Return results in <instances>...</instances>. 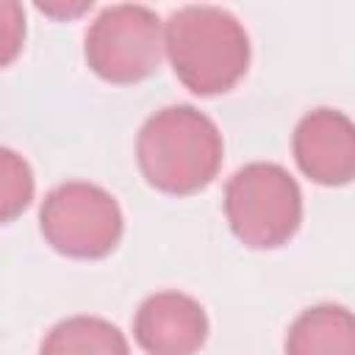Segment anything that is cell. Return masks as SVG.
<instances>
[{"label":"cell","mask_w":355,"mask_h":355,"mask_svg":"<svg viewBox=\"0 0 355 355\" xmlns=\"http://www.w3.org/2000/svg\"><path fill=\"white\" fill-rule=\"evenodd\" d=\"M222 153L216 122L186 103L155 111L136 136V161L144 180L172 197L205 189L222 166Z\"/></svg>","instance_id":"1"},{"label":"cell","mask_w":355,"mask_h":355,"mask_svg":"<svg viewBox=\"0 0 355 355\" xmlns=\"http://www.w3.org/2000/svg\"><path fill=\"white\" fill-rule=\"evenodd\" d=\"M164 50L178 80L200 97L230 92L250 67V36L219 6L172 11L164 22Z\"/></svg>","instance_id":"2"},{"label":"cell","mask_w":355,"mask_h":355,"mask_svg":"<svg viewBox=\"0 0 355 355\" xmlns=\"http://www.w3.org/2000/svg\"><path fill=\"white\" fill-rule=\"evenodd\" d=\"M225 216L233 236L250 250H275L302 225L300 183L272 161H252L225 183Z\"/></svg>","instance_id":"3"},{"label":"cell","mask_w":355,"mask_h":355,"mask_svg":"<svg viewBox=\"0 0 355 355\" xmlns=\"http://www.w3.org/2000/svg\"><path fill=\"white\" fill-rule=\"evenodd\" d=\"M39 230L55 252L78 261H97L116 250L125 219L119 202L103 186L67 180L44 197Z\"/></svg>","instance_id":"4"},{"label":"cell","mask_w":355,"mask_h":355,"mask_svg":"<svg viewBox=\"0 0 355 355\" xmlns=\"http://www.w3.org/2000/svg\"><path fill=\"white\" fill-rule=\"evenodd\" d=\"M83 53L89 69L108 83H139L150 78L164 50L161 17L136 3H116L103 8L86 31Z\"/></svg>","instance_id":"5"},{"label":"cell","mask_w":355,"mask_h":355,"mask_svg":"<svg viewBox=\"0 0 355 355\" xmlns=\"http://www.w3.org/2000/svg\"><path fill=\"white\" fill-rule=\"evenodd\" d=\"M291 153L308 180L347 186L355 180V122L336 108H313L297 122Z\"/></svg>","instance_id":"6"},{"label":"cell","mask_w":355,"mask_h":355,"mask_svg":"<svg viewBox=\"0 0 355 355\" xmlns=\"http://www.w3.org/2000/svg\"><path fill=\"white\" fill-rule=\"evenodd\" d=\"M133 338L147 355H197L208 338L205 308L183 291H155L136 311Z\"/></svg>","instance_id":"7"},{"label":"cell","mask_w":355,"mask_h":355,"mask_svg":"<svg viewBox=\"0 0 355 355\" xmlns=\"http://www.w3.org/2000/svg\"><path fill=\"white\" fill-rule=\"evenodd\" d=\"M286 355H355V313L338 302L302 311L286 333Z\"/></svg>","instance_id":"8"},{"label":"cell","mask_w":355,"mask_h":355,"mask_svg":"<svg viewBox=\"0 0 355 355\" xmlns=\"http://www.w3.org/2000/svg\"><path fill=\"white\" fill-rule=\"evenodd\" d=\"M39 355H130L125 333L100 316H69L50 327Z\"/></svg>","instance_id":"9"},{"label":"cell","mask_w":355,"mask_h":355,"mask_svg":"<svg viewBox=\"0 0 355 355\" xmlns=\"http://www.w3.org/2000/svg\"><path fill=\"white\" fill-rule=\"evenodd\" d=\"M3 155V222H11L17 214H22L33 200V172L22 155H17L11 147L0 150Z\"/></svg>","instance_id":"10"}]
</instances>
